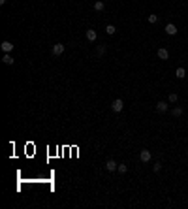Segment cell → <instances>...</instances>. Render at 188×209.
<instances>
[{"mask_svg":"<svg viewBox=\"0 0 188 209\" xmlns=\"http://www.w3.org/2000/svg\"><path fill=\"white\" fill-rule=\"evenodd\" d=\"M0 47H2V51H4V53H11V51H13V43H11V41H2V43H0Z\"/></svg>","mask_w":188,"mask_h":209,"instance_id":"cell-3","label":"cell"},{"mask_svg":"<svg viewBox=\"0 0 188 209\" xmlns=\"http://www.w3.org/2000/svg\"><path fill=\"white\" fill-rule=\"evenodd\" d=\"M166 34H169V36H175V34H177V27H175L173 23H167V25H166Z\"/></svg>","mask_w":188,"mask_h":209,"instance_id":"cell-5","label":"cell"},{"mask_svg":"<svg viewBox=\"0 0 188 209\" xmlns=\"http://www.w3.org/2000/svg\"><path fill=\"white\" fill-rule=\"evenodd\" d=\"M2 62H4V64H8V66H11V64H13L15 60L11 59V55H9V53H4V57H2Z\"/></svg>","mask_w":188,"mask_h":209,"instance_id":"cell-10","label":"cell"},{"mask_svg":"<svg viewBox=\"0 0 188 209\" xmlns=\"http://www.w3.org/2000/svg\"><path fill=\"white\" fill-rule=\"evenodd\" d=\"M96 38H98V34H96V30H92V28H89V30H87V40H89V41H96Z\"/></svg>","mask_w":188,"mask_h":209,"instance_id":"cell-7","label":"cell"},{"mask_svg":"<svg viewBox=\"0 0 188 209\" xmlns=\"http://www.w3.org/2000/svg\"><path fill=\"white\" fill-rule=\"evenodd\" d=\"M167 100H169L171 104H175V102L179 100V96H177V92H171V94H169V98H167Z\"/></svg>","mask_w":188,"mask_h":209,"instance_id":"cell-17","label":"cell"},{"mask_svg":"<svg viewBox=\"0 0 188 209\" xmlns=\"http://www.w3.org/2000/svg\"><path fill=\"white\" fill-rule=\"evenodd\" d=\"M147 21H149V23H151V25H154V23H156V21H158V15L151 13V15H149V17H147Z\"/></svg>","mask_w":188,"mask_h":209,"instance_id":"cell-16","label":"cell"},{"mask_svg":"<svg viewBox=\"0 0 188 209\" xmlns=\"http://www.w3.org/2000/svg\"><path fill=\"white\" fill-rule=\"evenodd\" d=\"M94 9H96V11H103V0L94 2Z\"/></svg>","mask_w":188,"mask_h":209,"instance_id":"cell-13","label":"cell"},{"mask_svg":"<svg viewBox=\"0 0 188 209\" xmlns=\"http://www.w3.org/2000/svg\"><path fill=\"white\" fill-rule=\"evenodd\" d=\"M152 170H154V172H160V170H162V162H156V164H154V166H152Z\"/></svg>","mask_w":188,"mask_h":209,"instance_id":"cell-18","label":"cell"},{"mask_svg":"<svg viewBox=\"0 0 188 209\" xmlns=\"http://www.w3.org/2000/svg\"><path fill=\"white\" fill-rule=\"evenodd\" d=\"M171 113H173L175 117H181V115H183V108H181V106H177V108L171 109Z\"/></svg>","mask_w":188,"mask_h":209,"instance_id":"cell-12","label":"cell"},{"mask_svg":"<svg viewBox=\"0 0 188 209\" xmlns=\"http://www.w3.org/2000/svg\"><path fill=\"white\" fill-rule=\"evenodd\" d=\"M175 75L179 79H183V77H186V70L184 68H177V72H175Z\"/></svg>","mask_w":188,"mask_h":209,"instance_id":"cell-11","label":"cell"},{"mask_svg":"<svg viewBox=\"0 0 188 209\" xmlns=\"http://www.w3.org/2000/svg\"><path fill=\"white\" fill-rule=\"evenodd\" d=\"M96 53H98V55H103V53H105V47H103V45H98V49H96Z\"/></svg>","mask_w":188,"mask_h":209,"instance_id":"cell-19","label":"cell"},{"mask_svg":"<svg viewBox=\"0 0 188 209\" xmlns=\"http://www.w3.org/2000/svg\"><path fill=\"white\" fill-rule=\"evenodd\" d=\"M62 53H64V45H62V43L53 45V55H57V57H58V55H62Z\"/></svg>","mask_w":188,"mask_h":209,"instance_id":"cell-8","label":"cell"},{"mask_svg":"<svg viewBox=\"0 0 188 209\" xmlns=\"http://www.w3.org/2000/svg\"><path fill=\"white\" fill-rule=\"evenodd\" d=\"M117 172H119V173H126V172H128V166H126V164H119Z\"/></svg>","mask_w":188,"mask_h":209,"instance_id":"cell-15","label":"cell"},{"mask_svg":"<svg viewBox=\"0 0 188 209\" xmlns=\"http://www.w3.org/2000/svg\"><path fill=\"white\" fill-rule=\"evenodd\" d=\"M156 111H158V113H166V111H167V104H166V102H158V104H156Z\"/></svg>","mask_w":188,"mask_h":209,"instance_id":"cell-9","label":"cell"},{"mask_svg":"<svg viewBox=\"0 0 188 209\" xmlns=\"http://www.w3.org/2000/svg\"><path fill=\"white\" fill-rule=\"evenodd\" d=\"M117 168H119V164H117L115 160L109 158L107 162H105V170H107V172H117Z\"/></svg>","mask_w":188,"mask_h":209,"instance_id":"cell-4","label":"cell"},{"mask_svg":"<svg viewBox=\"0 0 188 209\" xmlns=\"http://www.w3.org/2000/svg\"><path fill=\"white\" fill-rule=\"evenodd\" d=\"M158 59H162V60H167V59H169V51H167V49H164V47H160V49H158Z\"/></svg>","mask_w":188,"mask_h":209,"instance_id":"cell-6","label":"cell"},{"mask_svg":"<svg viewBox=\"0 0 188 209\" xmlns=\"http://www.w3.org/2000/svg\"><path fill=\"white\" fill-rule=\"evenodd\" d=\"M122 108H124V102H122L121 98H117V100H113V104H111V109L115 111V113H121V111H122Z\"/></svg>","mask_w":188,"mask_h":209,"instance_id":"cell-1","label":"cell"},{"mask_svg":"<svg viewBox=\"0 0 188 209\" xmlns=\"http://www.w3.org/2000/svg\"><path fill=\"white\" fill-rule=\"evenodd\" d=\"M105 32H107L109 36H113V34H115V32H117V28H115V25H107V27H105Z\"/></svg>","mask_w":188,"mask_h":209,"instance_id":"cell-14","label":"cell"},{"mask_svg":"<svg viewBox=\"0 0 188 209\" xmlns=\"http://www.w3.org/2000/svg\"><path fill=\"white\" fill-rule=\"evenodd\" d=\"M151 158H152V155H151V151H147V149H143L141 151V153H139V160H141V162H151Z\"/></svg>","mask_w":188,"mask_h":209,"instance_id":"cell-2","label":"cell"}]
</instances>
